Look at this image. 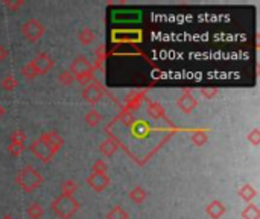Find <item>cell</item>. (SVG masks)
<instances>
[{"label":"cell","instance_id":"1","mask_svg":"<svg viewBox=\"0 0 260 219\" xmlns=\"http://www.w3.org/2000/svg\"><path fill=\"white\" fill-rule=\"evenodd\" d=\"M64 140L57 131L43 133L35 142L31 145V151L38 160L47 163L50 158H54L55 154L61 149Z\"/></svg>","mask_w":260,"mask_h":219},{"label":"cell","instance_id":"2","mask_svg":"<svg viewBox=\"0 0 260 219\" xmlns=\"http://www.w3.org/2000/svg\"><path fill=\"white\" fill-rule=\"evenodd\" d=\"M79 207H81L79 201L75 199L73 196H67V195H60L50 204L52 213L58 216L60 219H70L79 210Z\"/></svg>","mask_w":260,"mask_h":219},{"label":"cell","instance_id":"3","mask_svg":"<svg viewBox=\"0 0 260 219\" xmlns=\"http://www.w3.org/2000/svg\"><path fill=\"white\" fill-rule=\"evenodd\" d=\"M43 181H44L43 175L32 166H26V168L20 169L15 177V182L19 184V187L28 193L38 189L43 184Z\"/></svg>","mask_w":260,"mask_h":219},{"label":"cell","instance_id":"4","mask_svg":"<svg viewBox=\"0 0 260 219\" xmlns=\"http://www.w3.org/2000/svg\"><path fill=\"white\" fill-rule=\"evenodd\" d=\"M68 70H70V73L75 76V81H78L84 87L95 81V69L85 57L75 58Z\"/></svg>","mask_w":260,"mask_h":219},{"label":"cell","instance_id":"5","mask_svg":"<svg viewBox=\"0 0 260 219\" xmlns=\"http://www.w3.org/2000/svg\"><path fill=\"white\" fill-rule=\"evenodd\" d=\"M44 32H46L44 25L40 20H37V18H31V20H28L22 26V34L28 43H37L38 40L43 38Z\"/></svg>","mask_w":260,"mask_h":219},{"label":"cell","instance_id":"6","mask_svg":"<svg viewBox=\"0 0 260 219\" xmlns=\"http://www.w3.org/2000/svg\"><path fill=\"white\" fill-rule=\"evenodd\" d=\"M82 98H84L85 102H89L90 105H96L103 98V87L95 79L93 82H90L89 85L84 87Z\"/></svg>","mask_w":260,"mask_h":219},{"label":"cell","instance_id":"7","mask_svg":"<svg viewBox=\"0 0 260 219\" xmlns=\"http://www.w3.org/2000/svg\"><path fill=\"white\" fill-rule=\"evenodd\" d=\"M31 63L33 64V67L37 69L38 75H46V73H47V72H50V70H52V67L55 66L54 58H52L50 55H49V53H46V52L38 53L37 57L33 58Z\"/></svg>","mask_w":260,"mask_h":219},{"label":"cell","instance_id":"8","mask_svg":"<svg viewBox=\"0 0 260 219\" xmlns=\"http://www.w3.org/2000/svg\"><path fill=\"white\" fill-rule=\"evenodd\" d=\"M87 184H89L95 192H103L110 186V178L107 174H95L92 172L87 178Z\"/></svg>","mask_w":260,"mask_h":219},{"label":"cell","instance_id":"9","mask_svg":"<svg viewBox=\"0 0 260 219\" xmlns=\"http://www.w3.org/2000/svg\"><path fill=\"white\" fill-rule=\"evenodd\" d=\"M177 107L181 110L183 113L189 114V113H192L194 110L198 107V101L192 96V93H190L189 90H184L183 95L177 99Z\"/></svg>","mask_w":260,"mask_h":219},{"label":"cell","instance_id":"10","mask_svg":"<svg viewBox=\"0 0 260 219\" xmlns=\"http://www.w3.org/2000/svg\"><path fill=\"white\" fill-rule=\"evenodd\" d=\"M225 212H227V209H225V204L222 203V201H219V199L212 201V203L207 206V209H205V213L209 215L212 219H221L225 215Z\"/></svg>","mask_w":260,"mask_h":219},{"label":"cell","instance_id":"11","mask_svg":"<svg viewBox=\"0 0 260 219\" xmlns=\"http://www.w3.org/2000/svg\"><path fill=\"white\" fill-rule=\"evenodd\" d=\"M95 38H96V34H95V31L93 29H90V28H82L79 32H78V40L84 44V46H89V44H92L93 41H95Z\"/></svg>","mask_w":260,"mask_h":219},{"label":"cell","instance_id":"12","mask_svg":"<svg viewBox=\"0 0 260 219\" xmlns=\"http://www.w3.org/2000/svg\"><path fill=\"white\" fill-rule=\"evenodd\" d=\"M237 195L240 196V199H244L247 204H250L251 201L256 198L257 192H256V189H254L251 184H244V186H242V187L237 190Z\"/></svg>","mask_w":260,"mask_h":219},{"label":"cell","instance_id":"13","mask_svg":"<svg viewBox=\"0 0 260 219\" xmlns=\"http://www.w3.org/2000/svg\"><path fill=\"white\" fill-rule=\"evenodd\" d=\"M148 114H149L152 119L159 120V119L164 117V108H163V105L159 104V102H151L149 107H148Z\"/></svg>","mask_w":260,"mask_h":219},{"label":"cell","instance_id":"14","mask_svg":"<svg viewBox=\"0 0 260 219\" xmlns=\"http://www.w3.org/2000/svg\"><path fill=\"white\" fill-rule=\"evenodd\" d=\"M100 122H102V116H100V113L98 111V110H90V111L85 114V123H87V126L96 128Z\"/></svg>","mask_w":260,"mask_h":219},{"label":"cell","instance_id":"15","mask_svg":"<svg viewBox=\"0 0 260 219\" xmlns=\"http://www.w3.org/2000/svg\"><path fill=\"white\" fill-rule=\"evenodd\" d=\"M26 215L31 219H41V216L44 215V209L38 203H31L26 209Z\"/></svg>","mask_w":260,"mask_h":219},{"label":"cell","instance_id":"16","mask_svg":"<svg viewBox=\"0 0 260 219\" xmlns=\"http://www.w3.org/2000/svg\"><path fill=\"white\" fill-rule=\"evenodd\" d=\"M130 199L135 204H142L146 199V190L140 186H135L131 192H130Z\"/></svg>","mask_w":260,"mask_h":219},{"label":"cell","instance_id":"17","mask_svg":"<svg viewBox=\"0 0 260 219\" xmlns=\"http://www.w3.org/2000/svg\"><path fill=\"white\" fill-rule=\"evenodd\" d=\"M99 151H100L103 155L111 157V155H114L116 151H117V145H116L114 140H105V142H102V143H100Z\"/></svg>","mask_w":260,"mask_h":219},{"label":"cell","instance_id":"18","mask_svg":"<svg viewBox=\"0 0 260 219\" xmlns=\"http://www.w3.org/2000/svg\"><path fill=\"white\" fill-rule=\"evenodd\" d=\"M242 218L244 219H260V210L256 204L250 203L244 210H242Z\"/></svg>","mask_w":260,"mask_h":219},{"label":"cell","instance_id":"19","mask_svg":"<svg viewBox=\"0 0 260 219\" xmlns=\"http://www.w3.org/2000/svg\"><path fill=\"white\" fill-rule=\"evenodd\" d=\"M78 190V184L73 180H65L61 184V195H67V196H73V193Z\"/></svg>","mask_w":260,"mask_h":219},{"label":"cell","instance_id":"20","mask_svg":"<svg viewBox=\"0 0 260 219\" xmlns=\"http://www.w3.org/2000/svg\"><path fill=\"white\" fill-rule=\"evenodd\" d=\"M107 219H130V215H128V212H125L120 206H114L107 213Z\"/></svg>","mask_w":260,"mask_h":219},{"label":"cell","instance_id":"21","mask_svg":"<svg viewBox=\"0 0 260 219\" xmlns=\"http://www.w3.org/2000/svg\"><path fill=\"white\" fill-rule=\"evenodd\" d=\"M73 82H75V76L70 73V70H64V72L60 73L58 84H60L61 87H70Z\"/></svg>","mask_w":260,"mask_h":219},{"label":"cell","instance_id":"22","mask_svg":"<svg viewBox=\"0 0 260 219\" xmlns=\"http://www.w3.org/2000/svg\"><path fill=\"white\" fill-rule=\"evenodd\" d=\"M22 75H23V78H26V79H35L37 76H40V75H38V72H37V69L33 67L32 63H28L26 66H23V69H22Z\"/></svg>","mask_w":260,"mask_h":219},{"label":"cell","instance_id":"23","mask_svg":"<svg viewBox=\"0 0 260 219\" xmlns=\"http://www.w3.org/2000/svg\"><path fill=\"white\" fill-rule=\"evenodd\" d=\"M207 140H209V134H207V131H195L192 134V143L195 146H204L207 143Z\"/></svg>","mask_w":260,"mask_h":219},{"label":"cell","instance_id":"24","mask_svg":"<svg viewBox=\"0 0 260 219\" xmlns=\"http://www.w3.org/2000/svg\"><path fill=\"white\" fill-rule=\"evenodd\" d=\"M17 85H19V81H17L14 75H8L2 79V88L5 91H12Z\"/></svg>","mask_w":260,"mask_h":219},{"label":"cell","instance_id":"25","mask_svg":"<svg viewBox=\"0 0 260 219\" xmlns=\"http://www.w3.org/2000/svg\"><path fill=\"white\" fill-rule=\"evenodd\" d=\"M92 171H93L95 174H107V171H108V166H107V163L103 161L102 158H99V160H96V161L93 163Z\"/></svg>","mask_w":260,"mask_h":219},{"label":"cell","instance_id":"26","mask_svg":"<svg viewBox=\"0 0 260 219\" xmlns=\"http://www.w3.org/2000/svg\"><path fill=\"white\" fill-rule=\"evenodd\" d=\"M26 140V134L22 130H17L11 133V143H19V145H25Z\"/></svg>","mask_w":260,"mask_h":219},{"label":"cell","instance_id":"27","mask_svg":"<svg viewBox=\"0 0 260 219\" xmlns=\"http://www.w3.org/2000/svg\"><path fill=\"white\" fill-rule=\"evenodd\" d=\"M247 140H248L253 146H259V145H260V130H259V128H254L253 131L248 133Z\"/></svg>","mask_w":260,"mask_h":219},{"label":"cell","instance_id":"28","mask_svg":"<svg viewBox=\"0 0 260 219\" xmlns=\"http://www.w3.org/2000/svg\"><path fill=\"white\" fill-rule=\"evenodd\" d=\"M25 149H26V148H25V145H19V143H9V146H8L9 154H12L14 157L22 155Z\"/></svg>","mask_w":260,"mask_h":219},{"label":"cell","instance_id":"29","mask_svg":"<svg viewBox=\"0 0 260 219\" xmlns=\"http://www.w3.org/2000/svg\"><path fill=\"white\" fill-rule=\"evenodd\" d=\"M218 93H219V90L215 87L213 88H201V96L205 99H213L218 96Z\"/></svg>","mask_w":260,"mask_h":219},{"label":"cell","instance_id":"30","mask_svg":"<svg viewBox=\"0 0 260 219\" xmlns=\"http://www.w3.org/2000/svg\"><path fill=\"white\" fill-rule=\"evenodd\" d=\"M8 57H9V52H8V49H6L5 46H0V63L5 61Z\"/></svg>","mask_w":260,"mask_h":219},{"label":"cell","instance_id":"31","mask_svg":"<svg viewBox=\"0 0 260 219\" xmlns=\"http://www.w3.org/2000/svg\"><path fill=\"white\" fill-rule=\"evenodd\" d=\"M5 114V110H3V107L2 105H0V117H2Z\"/></svg>","mask_w":260,"mask_h":219},{"label":"cell","instance_id":"32","mask_svg":"<svg viewBox=\"0 0 260 219\" xmlns=\"http://www.w3.org/2000/svg\"><path fill=\"white\" fill-rule=\"evenodd\" d=\"M5 219H11V218H5Z\"/></svg>","mask_w":260,"mask_h":219}]
</instances>
